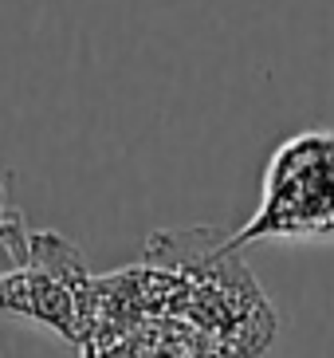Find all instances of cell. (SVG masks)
<instances>
[{"instance_id": "1", "label": "cell", "mask_w": 334, "mask_h": 358, "mask_svg": "<svg viewBox=\"0 0 334 358\" xmlns=\"http://www.w3.org/2000/svg\"><path fill=\"white\" fill-rule=\"evenodd\" d=\"M334 244V130H299L263 166L260 209L232 232L244 244Z\"/></svg>"}, {"instance_id": "2", "label": "cell", "mask_w": 334, "mask_h": 358, "mask_svg": "<svg viewBox=\"0 0 334 358\" xmlns=\"http://www.w3.org/2000/svg\"><path fill=\"white\" fill-rule=\"evenodd\" d=\"M94 307V275L59 232H31V256L0 275V311L40 323L83 350Z\"/></svg>"}, {"instance_id": "3", "label": "cell", "mask_w": 334, "mask_h": 358, "mask_svg": "<svg viewBox=\"0 0 334 358\" xmlns=\"http://www.w3.org/2000/svg\"><path fill=\"white\" fill-rule=\"evenodd\" d=\"M0 248L8 252L12 264H24L31 256V229L24 224L20 209H12L8 178H0Z\"/></svg>"}]
</instances>
